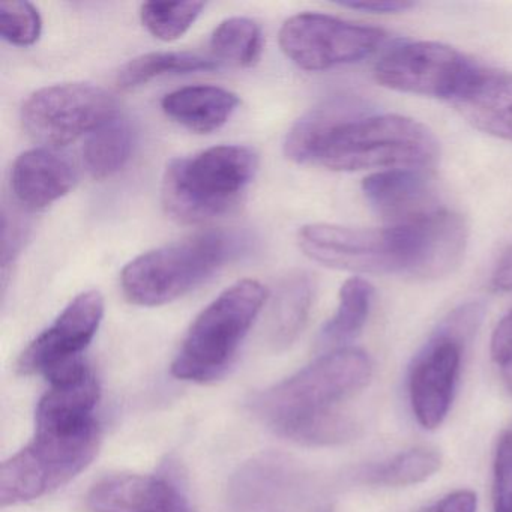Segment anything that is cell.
I'll use <instances>...</instances> for the list:
<instances>
[{
	"instance_id": "4fadbf2b",
	"label": "cell",
	"mask_w": 512,
	"mask_h": 512,
	"mask_svg": "<svg viewBox=\"0 0 512 512\" xmlns=\"http://www.w3.org/2000/svg\"><path fill=\"white\" fill-rule=\"evenodd\" d=\"M362 191L388 227L410 226L442 209L425 170H382L364 179Z\"/></svg>"
},
{
	"instance_id": "f546056e",
	"label": "cell",
	"mask_w": 512,
	"mask_h": 512,
	"mask_svg": "<svg viewBox=\"0 0 512 512\" xmlns=\"http://www.w3.org/2000/svg\"><path fill=\"white\" fill-rule=\"evenodd\" d=\"M340 5L350 10L377 14L403 13L415 7L413 2H406V0H355V2L349 0V2H340Z\"/></svg>"
},
{
	"instance_id": "6da1fadb",
	"label": "cell",
	"mask_w": 512,
	"mask_h": 512,
	"mask_svg": "<svg viewBox=\"0 0 512 512\" xmlns=\"http://www.w3.org/2000/svg\"><path fill=\"white\" fill-rule=\"evenodd\" d=\"M284 154L293 163L337 172L427 170L439 158V143L421 122L373 115L365 101L338 97L296 121L287 133Z\"/></svg>"
},
{
	"instance_id": "4dcf8cb0",
	"label": "cell",
	"mask_w": 512,
	"mask_h": 512,
	"mask_svg": "<svg viewBox=\"0 0 512 512\" xmlns=\"http://www.w3.org/2000/svg\"><path fill=\"white\" fill-rule=\"evenodd\" d=\"M493 283L497 289L506 290V292L512 290V247L503 254L502 259L497 263Z\"/></svg>"
},
{
	"instance_id": "603a6c76",
	"label": "cell",
	"mask_w": 512,
	"mask_h": 512,
	"mask_svg": "<svg viewBox=\"0 0 512 512\" xmlns=\"http://www.w3.org/2000/svg\"><path fill=\"white\" fill-rule=\"evenodd\" d=\"M211 49L220 61L236 67H253L262 55V29L245 17L224 20L212 32Z\"/></svg>"
},
{
	"instance_id": "7c38bea8",
	"label": "cell",
	"mask_w": 512,
	"mask_h": 512,
	"mask_svg": "<svg viewBox=\"0 0 512 512\" xmlns=\"http://www.w3.org/2000/svg\"><path fill=\"white\" fill-rule=\"evenodd\" d=\"M464 343L440 326L410 368V406L425 430H436L448 416L460 376Z\"/></svg>"
},
{
	"instance_id": "30bf717a",
	"label": "cell",
	"mask_w": 512,
	"mask_h": 512,
	"mask_svg": "<svg viewBox=\"0 0 512 512\" xmlns=\"http://www.w3.org/2000/svg\"><path fill=\"white\" fill-rule=\"evenodd\" d=\"M103 317V295L98 290L80 293L58 319L23 350L17 370L25 376L40 374L50 383L73 376L86 367L83 352L97 335Z\"/></svg>"
},
{
	"instance_id": "52a82bcc",
	"label": "cell",
	"mask_w": 512,
	"mask_h": 512,
	"mask_svg": "<svg viewBox=\"0 0 512 512\" xmlns=\"http://www.w3.org/2000/svg\"><path fill=\"white\" fill-rule=\"evenodd\" d=\"M299 247L314 262L355 274L409 275L413 235L409 227L356 229L308 224L299 230Z\"/></svg>"
},
{
	"instance_id": "cb8c5ba5",
	"label": "cell",
	"mask_w": 512,
	"mask_h": 512,
	"mask_svg": "<svg viewBox=\"0 0 512 512\" xmlns=\"http://www.w3.org/2000/svg\"><path fill=\"white\" fill-rule=\"evenodd\" d=\"M440 466L442 457L439 452L428 448H413L380 464L368 475V479L371 484L385 487H410L427 481Z\"/></svg>"
},
{
	"instance_id": "ac0fdd59",
	"label": "cell",
	"mask_w": 512,
	"mask_h": 512,
	"mask_svg": "<svg viewBox=\"0 0 512 512\" xmlns=\"http://www.w3.org/2000/svg\"><path fill=\"white\" fill-rule=\"evenodd\" d=\"M239 97L211 85L185 86L170 92L161 101L167 118L187 130L209 134L220 130L238 109Z\"/></svg>"
},
{
	"instance_id": "7402d4cb",
	"label": "cell",
	"mask_w": 512,
	"mask_h": 512,
	"mask_svg": "<svg viewBox=\"0 0 512 512\" xmlns=\"http://www.w3.org/2000/svg\"><path fill=\"white\" fill-rule=\"evenodd\" d=\"M220 67L217 59L203 58L187 52L146 53L131 59L119 70L116 83L121 89H134L151 80L175 74L211 71Z\"/></svg>"
},
{
	"instance_id": "5bb4252c",
	"label": "cell",
	"mask_w": 512,
	"mask_h": 512,
	"mask_svg": "<svg viewBox=\"0 0 512 512\" xmlns=\"http://www.w3.org/2000/svg\"><path fill=\"white\" fill-rule=\"evenodd\" d=\"M95 512H194L169 479L154 475H112L89 491Z\"/></svg>"
},
{
	"instance_id": "8fae6325",
	"label": "cell",
	"mask_w": 512,
	"mask_h": 512,
	"mask_svg": "<svg viewBox=\"0 0 512 512\" xmlns=\"http://www.w3.org/2000/svg\"><path fill=\"white\" fill-rule=\"evenodd\" d=\"M478 68L457 50L439 43H406L377 62L374 76L385 88L454 101Z\"/></svg>"
},
{
	"instance_id": "8992f818",
	"label": "cell",
	"mask_w": 512,
	"mask_h": 512,
	"mask_svg": "<svg viewBox=\"0 0 512 512\" xmlns=\"http://www.w3.org/2000/svg\"><path fill=\"white\" fill-rule=\"evenodd\" d=\"M266 296L265 287L256 280H241L227 287L188 329L172 364L173 376L197 383L223 377L256 322Z\"/></svg>"
},
{
	"instance_id": "ba28073f",
	"label": "cell",
	"mask_w": 512,
	"mask_h": 512,
	"mask_svg": "<svg viewBox=\"0 0 512 512\" xmlns=\"http://www.w3.org/2000/svg\"><path fill=\"white\" fill-rule=\"evenodd\" d=\"M116 116V101L91 83H61L34 92L23 104L28 136L50 149L76 142Z\"/></svg>"
},
{
	"instance_id": "5b68a950",
	"label": "cell",
	"mask_w": 512,
	"mask_h": 512,
	"mask_svg": "<svg viewBox=\"0 0 512 512\" xmlns=\"http://www.w3.org/2000/svg\"><path fill=\"white\" fill-rule=\"evenodd\" d=\"M238 253V238L212 230L146 251L121 274L125 298L140 307H160L187 295Z\"/></svg>"
},
{
	"instance_id": "d4e9b609",
	"label": "cell",
	"mask_w": 512,
	"mask_h": 512,
	"mask_svg": "<svg viewBox=\"0 0 512 512\" xmlns=\"http://www.w3.org/2000/svg\"><path fill=\"white\" fill-rule=\"evenodd\" d=\"M203 8V2H148L140 8V19L149 34L172 43L190 31Z\"/></svg>"
},
{
	"instance_id": "1f68e13d",
	"label": "cell",
	"mask_w": 512,
	"mask_h": 512,
	"mask_svg": "<svg viewBox=\"0 0 512 512\" xmlns=\"http://www.w3.org/2000/svg\"><path fill=\"white\" fill-rule=\"evenodd\" d=\"M500 376H502L503 383H505L509 394L512 395V361H509L508 364L500 367Z\"/></svg>"
},
{
	"instance_id": "d6986e66",
	"label": "cell",
	"mask_w": 512,
	"mask_h": 512,
	"mask_svg": "<svg viewBox=\"0 0 512 512\" xmlns=\"http://www.w3.org/2000/svg\"><path fill=\"white\" fill-rule=\"evenodd\" d=\"M316 283L307 272H296L281 283L272 307L271 340L275 347H287L301 334L310 316Z\"/></svg>"
},
{
	"instance_id": "7a4b0ae2",
	"label": "cell",
	"mask_w": 512,
	"mask_h": 512,
	"mask_svg": "<svg viewBox=\"0 0 512 512\" xmlns=\"http://www.w3.org/2000/svg\"><path fill=\"white\" fill-rule=\"evenodd\" d=\"M373 370L364 350L334 349L257 395L254 412L275 433L305 445L347 442L358 425L338 406L368 386Z\"/></svg>"
},
{
	"instance_id": "277c9868",
	"label": "cell",
	"mask_w": 512,
	"mask_h": 512,
	"mask_svg": "<svg viewBox=\"0 0 512 512\" xmlns=\"http://www.w3.org/2000/svg\"><path fill=\"white\" fill-rule=\"evenodd\" d=\"M259 166L247 146L221 145L176 158L164 172L163 205L179 223L202 224L229 212L241 199Z\"/></svg>"
},
{
	"instance_id": "9a60e30c",
	"label": "cell",
	"mask_w": 512,
	"mask_h": 512,
	"mask_svg": "<svg viewBox=\"0 0 512 512\" xmlns=\"http://www.w3.org/2000/svg\"><path fill=\"white\" fill-rule=\"evenodd\" d=\"M409 227L415 239L409 277L437 280L460 265L467 245V226L461 215L442 208Z\"/></svg>"
},
{
	"instance_id": "2e32d148",
	"label": "cell",
	"mask_w": 512,
	"mask_h": 512,
	"mask_svg": "<svg viewBox=\"0 0 512 512\" xmlns=\"http://www.w3.org/2000/svg\"><path fill=\"white\" fill-rule=\"evenodd\" d=\"M76 179V169L71 161L50 148L23 152L11 170L14 196L32 211L46 209L67 196Z\"/></svg>"
},
{
	"instance_id": "ffe728a7",
	"label": "cell",
	"mask_w": 512,
	"mask_h": 512,
	"mask_svg": "<svg viewBox=\"0 0 512 512\" xmlns=\"http://www.w3.org/2000/svg\"><path fill=\"white\" fill-rule=\"evenodd\" d=\"M136 133L128 119L113 116L92 131L83 148V164L95 179H106L124 169L133 154Z\"/></svg>"
},
{
	"instance_id": "83f0119b",
	"label": "cell",
	"mask_w": 512,
	"mask_h": 512,
	"mask_svg": "<svg viewBox=\"0 0 512 512\" xmlns=\"http://www.w3.org/2000/svg\"><path fill=\"white\" fill-rule=\"evenodd\" d=\"M490 352L491 358L500 367L512 361V310L497 323L491 337Z\"/></svg>"
},
{
	"instance_id": "f1b7e54d",
	"label": "cell",
	"mask_w": 512,
	"mask_h": 512,
	"mask_svg": "<svg viewBox=\"0 0 512 512\" xmlns=\"http://www.w3.org/2000/svg\"><path fill=\"white\" fill-rule=\"evenodd\" d=\"M478 497L470 490H457L446 494L421 512H476Z\"/></svg>"
},
{
	"instance_id": "4316f807",
	"label": "cell",
	"mask_w": 512,
	"mask_h": 512,
	"mask_svg": "<svg viewBox=\"0 0 512 512\" xmlns=\"http://www.w3.org/2000/svg\"><path fill=\"white\" fill-rule=\"evenodd\" d=\"M494 512H512V431L497 443L493 464Z\"/></svg>"
},
{
	"instance_id": "3957f363",
	"label": "cell",
	"mask_w": 512,
	"mask_h": 512,
	"mask_svg": "<svg viewBox=\"0 0 512 512\" xmlns=\"http://www.w3.org/2000/svg\"><path fill=\"white\" fill-rule=\"evenodd\" d=\"M97 419L37 422L31 443L0 467V503L16 506L64 487L97 457Z\"/></svg>"
},
{
	"instance_id": "9c48e42d",
	"label": "cell",
	"mask_w": 512,
	"mask_h": 512,
	"mask_svg": "<svg viewBox=\"0 0 512 512\" xmlns=\"http://www.w3.org/2000/svg\"><path fill=\"white\" fill-rule=\"evenodd\" d=\"M385 41L382 29L319 13L290 17L280 29L281 50L305 71L355 64L373 55Z\"/></svg>"
},
{
	"instance_id": "484cf974",
	"label": "cell",
	"mask_w": 512,
	"mask_h": 512,
	"mask_svg": "<svg viewBox=\"0 0 512 512\" xmlns=\"http://www.w3.org/2000/svg\"><path fill=\"white\" fill-rule=\"evenodd\" d=\"M43 20L29 2H4L0 5V34L7 43L31 47L40 40Z\"/></svg>"
},
{
	"instance_id": "44dd1931",
	"label": "cell",
	"mask_w": 512,
	"mask_h": 512,
	"mask_svg": "<svg viewBox=\"0 0 512 512\" xmlns=\"http://www.w3.org/2000/svg\"><path fill=\"white\" fill-rule=\"evenodd\" d=\"M373 298L374 289L367 280L349 278L341 286L337 311L320 332V346L341 349V344L358 337L367 323Z\"/></svg>"
},
{
	"instance_id": "e0dca14e",
	"label": "cell",
	"mask_w": 512,
	"mask_h": 512,
	"mask_svg": "<svg viewBox=\"0 0 512 512\" xmlns=\"http://www.w3.org/2000/svg\"><path fill=\"white\" fill-rule=\"evenodd\" d=\"M454 104L476 130L512 140V74L476 71Z\"/></svg>"
}]
</instances>
